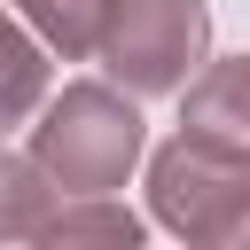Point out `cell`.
Masks as SVG:
<instances>
[{
    "label": "cell",
    "instance_id": "1",
    "mask_svg": "<svg viewBox=\"0 0 250 250\" xmlns=\"http://www.w3.org/2000/svg\"><path fill=\"white\" fill-rule=\"evenodd\" d=\"M31 156L47 164V180L62 195H109V188H125L133 164L148 156L141 94H125L117 78H70L62 94H47V109L31 125Z\"/></svg>",
    "mask_w": 250,
    "mask_h": 250
},
{
    "label": "cell",
    "instance_id": "2",
    "mask_svg": "<svg viewBox=\"0 0 250 250\" xmlns=\"http://www.w3.org/2000/svg\"><path fill=\"white\" fill-rule=\"evenodd\" d=\"M148 219L172 227L188 250H250V164L172 133L148 156Z\"/></svg>",
    "mask_w": 250,
    "mask_h": 250
},
{
    "label": "cell",
    "instance_id": "3",
    "mask_svg": "<svg viewBox=\"0 0 250 250\" xmlns=\"http://www.w3.org/2000/svg\"><path fill=\"white\" fill-rule=\"evenodd\" d=\"M94 62L125 94H180L211 62V8L203 0H109Z\"/></svg>",
    "mask_w": 250,
    "mask_h": 250
},
{
    "label": "cell",
    "instance_id": "4",
    "mask_svg": "<svg viewBox=\"0 0 250 250\" xmlns=\"http://www.w3.org/2000/svg\"><path fill=\"white\" fill-rule=\"evenodd\" d=\"M180 133L211 156L250 164V55H219L180 86Z\"/></svg>",
    "mask_w": 250,
    "mask_h": 250
},
{
    "label": "cell",
    "instance_id": "5",
    "mask_svg": "<svg viewBox=\"0 0 250 250\" xmlns=\"http://www.w3.org/2000/svg\"><path fill=\"white\" fill-rule=\"evenodd\" d=\"M62 211V188L31 148H0V250H39L47 219Z\"/></svg>",
    "mask_w": 250,
    "mask_h": 250
},
{
    "label": "cell",
    "instance_id": "6",
    "mask_svg": "<svg viewBox=\"0 0 250 250\" xmlns=\"http://www.w3.org/2000/svg\"><path fill=\"white\" fill-rule=\"evenodd\" d=\"M39 250H148V219L125 211V203H109V195H70L47 219Z\"/></svg>",
    "mask_w": 250,
    "mask_h": 250
},
{
    "label": "cell",
    "instance_id": "7",
    "mask_svg": "<svg viewBox=\"0 0 250 250\" xmlns=\"http://www.w3.org/2000/svg\"><path fill=\"white\" fill-rule=\"evenodd\" d=\"M47 109V39L0 8V133Z\"/></svg>",
    "mask_w": 250,
    "mask_h": 250
},
{
    "label": "cell",
    "instance_id": "8",
    "mask_svg": "<svg viewBox=\"0 0 250 250\" xmlns=\"http://www.w3.org/2000/svg\"><path fill=\"white\" fill-rule=\"evenodd\" d=\"M16 8H23V0H16Z\"/></svg>",
    "mask_w": 250,
    "mask_h": 250
}]
</instances>
